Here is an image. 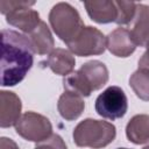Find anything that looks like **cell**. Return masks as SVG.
Returning a JSON list of instances; mask_svg holds the SVG:
<instances>
[{"instance_id": "1", "label": "cell", "mask_w": 149, "mask_h": 149, "mask_svg": "<svg viewBox=\"0 0 149 149\" xmlns=\"http://www.w3.org/2000/svg\"><path fill=\"white\" fill-rule=\"evenodd\" d=\"M29 38L15 30H1V85L15 86L23 80L34 63Z\"/></svg>"}, {"instance_id": "2", "label": "cell", "mask_w": 149, "mask_h": 149, "mask_svg": "<svg viewBox=\"0 0 149 149\" xmlns=\"http://www.w3.org/2000/svg\"><path fill=\"white\" fill-rule=\"evenodd\" d=\"M72 136L73 142L78 147L100 149L114 141L116 129L111 122L85 119L74 127Z\"/></svg>"}, {"instance_id": "3", "label": "cell", "mask_w": 149, "mask_h": 149, "mask_svg": "<svg viewBox=\"0 0 149 149\" xmlns=\"http://www.w3.org/2000/svg\"><path fill=\"white\" fill-rule=\"evenodd\" d=\"M49 22L55 34L66 45L74 41L85 27L78 10L68 2H58L51 8Z\"/></svg>"}, {"instance_id": "4", "label": "cell", "mask_w": 149, "mask_h": 149, "mask_svg": "<svg viewBox=\"0 0 149 149\" xmlns=\"http://www.w3.org/2000/svg\"><path fill=\"white\" fill-rule=\"evenodd\" d=\"M94 108L95 112L105 119H120L128 109L127 95L121 87L115 85L108 86L95 99Z\"/></svg>"}, {"instance_id": "5", "label": "cell", "mask_w": 149, "mask_h": 149, "mask_svg": "<svg viewBox=\"0 0 149 149\" xmlns=\"http://www.w3.org/2000/svg\"><path fill=\"white\" fill-rule=\"evenodd\" d=\"M14 127L21 137L36 143L48 139L52 134L50 120L47 116L35 112L23 113Z\"/></svg>"}, {"instance_id": "6", "label": "cell", "mask_w": 149, "mask_h": 149, "mask_svg": "<svg viewBox=\"0 0 149 149\" xmlns=\"http://www.w3.org/2000/svg\"><path fill=\"white\" fill-rule=\"evenodd\" d=\"M69 50L76 56L87 57L101 55L107 49V37L97 28L84 27L74 41L68 44Z\"/></svg>"}, {"instance_id": "7", "label": "cell", "mask_w": 149, "mask_h": 149, "mask_svg": "<svg viewBox=\"0 0 149 149\" xmlns=\"http://www.w3.org/2000/svg\"><path fill=\"white\" fill-rule=\"evenodd\" d=\"M34 5H35V1H28L24 6L9 12L6 15L7 23L19 28L20 30L26 33V35L31 33L42 21L40 19L38 12L30 8Z\"/></svg>"}, {"instance_id": "8", "label": "cell", "mask_w": 149, "mask_h": 149, "mask_svg": "<svg viewBox=\"0 0 149 149\" xmlns=\"http://www.w3.org/2000/svg\"><path fill=\"white\" fill-rule=\"evenodd\" d=\"M128 30L136 47H146L149 43V6L136 5V12Z\"/></svg>"}, {"instance_id": "9", "label": "cell", "mask_w": 149, "mask_h": 149, "mask_svg": "<svg viewBox=\"0 0 149 149\" xmlns=\"http://www.w3.org/2000/svg\"><path fill=\"white\" fill-rule=\"evenodd\" d=\"M22 104L20 98L10 91L0 92V126L8 128L15 126L20 119Z\"/></svg>"}, {"instance_id": "10", "label": "cell", "mask_w": 149, "mask_h": 149, "mask_svg": "<svg viewBox=\"0 0 149 149\" xmlns=\"http://www.w3.org/2000/svg\"><path fill=\"white\" fill-rule=\"evenodd\" d=\"M74 64H76V59L73 54L70 50L63 48L54 49L49 54L48 58L40 63L42 68H49L56 74L64 77H66L72 72Z\"/></svg>"}, {"instance_id": "11", "label": "cell", "mask_w": 149, "mask_h": 149, "mask_svg": "<svg viewBox=\"0 0 149 149\" xmlns=\"http://www.w3.org/2000/svg\"><path fill=\"white\" fill-rule=\"evenodd\" d=\"M107 49L114 56L125 58L130 56L135 51L136 45L132 40L129 30L127 28L119 27L108 34Z\"/></svg>"}, {"instance_id": "12", "label": "cell", "mask_w": 149, "mask_h": 149, "mask_svg": "<svg viewBox=\"0 0 149 149\" xmlns=\"http://www.w3.org/2000/svg\"><path fill=\"white\" fill-rule=\"evenodd\" d=\"M84 6L88 16L98 23L115 22L118 17V9L115 1L111 0H94L84 1Z\"/></svg>"}, {"instance_id": "13", "label": "cell", "mask_w": 149, "mask_h": 149, "mask_svg": "<svg viewBox=\"0 0 149 149\" xmlns=\"http://www.w3.org/2000/svg\"><path fill=\"white\" fill-rule=\"evenodd\" d=\"M79 71L84 76L92 91L100 90L108 81V70L106 65L100 61H88L80 66Z\"/></svg>"}, {"instance_id": "14", "label": "cell", "mask_w": 149, "mask_h": 149, "mask_svg": "<svg viewBox=\"0 0 149 149\" xmlns=\"http://www.w3.org/2000/svg\"><path fill=\"white\" fill-rule=\"evenodd\" d=\"M84 108L85 102L83 100V97L71 93L69 91H64L57 102V109L61 116L68 121L78 119L84 112Z\"/></svg>"}, {"instance_id": "15", "label": "cell", "mask_w": 149, "mask_h": 149, "mask_svg": "<svg viewBox=\"0 0 149 149\" xmlns=\"http://www.w3.org/2000/svg\"><path fill=\"white\" fill-rule=\"evenodd\" d=\"M26 36L29 38L35 54L48 55L54 50L55 41L49 27L44 21H41V23Z\"/></svg>"}, {"instance_id": "16", "label": "cell", "mask_w": 149, "mask_h": 149, "mask_svg": "<svg viewBox=\"0 0 149 149\" xmlns=\"http://www.w3.org/2000/svg\"><path fill=\"white\" fill-rule=\"evenodd\" d=\"M126 136L135 144L149 143V115H134L126 126Z\"/></svg>"}, {"instance_id": "17", "label": "cell", "mask_w": 149, "mask_h": 149, "mask_svg": "<svg viewBox=\"0 0 149 149\" xmlns=\"http://www.w3.org/2000/svg\"><path fill=\"white\" fill-rule=\"evenodd\" d=\"M63 86L65 91H69L71 93L78 94L80 97H90L92 93V88L86 83L84 76L79 70L72 71L70 74L64 77L63 79Z\"/></svg>"}, {"instance_id": "18", "label": "cell", "mask_w": 149, "mask_h": 149, "mask_svg": "<svg viewBox=\"0 0 149 149\" xmlns=\"http://www.w3.org/2000/svg\"><path fill=\"white\" fill-rule=\"evenodd\" d=\"M129 85L137 98L149 101V70L137 69L130 76Z\"/></svg>"}, {"instance_id": "19", "label": "cell", "mask_w": 149, "mask_h": 149, "mask_svg": "<svg viewBox=\"0 0 149 149\" xmlns=\"http://www.w3.org/2000/svg\"><path fill=\"white\" fill-rule=\"evenodd\" d=\"M115 5L118 9V17H116L115 23L120 26L129 24L132 20L134 19L137 3L133 1H115Z\"/></svg>"}, {"instance_id": "20", "label": "cell", "mask_w": 149, "mask_h": 149, "mask_svg": "<svg viewBox=\"0 0 149 149\" xmlns=\"http://www.w3.org/2000/svg\"><path fill=\"white\" fill-rule=\"evenodd\" d=\"M34 149H68L64 140L58 134H51L48 139L36 143Z\"/></svg>"}, {"instance_id": "21", "label": "cell", "mask_w": 149, "mask_h": 149, "mask_svg": "<svg viewBox=\"0 0 149 149\" xmlns=\"http://www.w3.org/2000/svg\"><path fill=\"white\" fill-rule=\"evenodd\" d=\"M147 50L139 59V69H147L149 70V43L146 45Z\"/></svg>"}, {"instance_id": "22", "label": "cell", "mask_w": 149, "mask_h": 149, "mask_svg": "<svg viewBox=\"0 0 149 149\" xmlns=\"http://www.w3.org/2000/svg\"><path fill=\"white\" fill-rule=\"evenodd\" d=\"M0 149H20L17 144L8 137H1L0 140Z\"/></svg>"}, {"instance_id": "23", "label": "cell", "mask_w": 149, "mask_h": 149, "mask_svg": "<svg viewBox=\"0 0 149 149\" xmlns=\"http://www.w3.org/2000/svg\"><path fill=\"white\" fill-rule=\"evenodd\" d=\"M142 149H149V146H146L144 148H142Z\"/></svg>"}, {"instance_id": "24", "label": "cell", "mask_w": 149, "mask_h": 149, "mask_svg": "<svg viewBox=\"0 0 149 149\" xmlns=\"http://www.w3.org/2000/svg\"><path fill=\"white\" fill-rule=\"evenodd\" d=\"M116 149H128V148H116Z\"/></svg>"}]
</instances>
